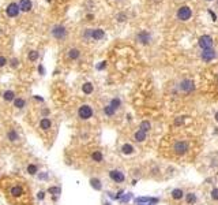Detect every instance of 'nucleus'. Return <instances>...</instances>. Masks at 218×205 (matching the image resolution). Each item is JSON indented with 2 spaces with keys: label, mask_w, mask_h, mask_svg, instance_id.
<instances>
[{
  "label": "nucleus",
  "mask_w": 218,
  "mask_h": 205,
  "mask_svg": "<svg viewBox=\"0 0 218 205\" xmlns=\"http://www.w3.org/2000/svg\"><path fill=\"white\" fill-rule=\"evenodd\" d=\"M51 34L53 39L62 41L64 40L67 37V28L64 25H62V23H57V25H53L51 28Z\"/></svg>",
  "instance_id": "obj_1"
},
{
  "label": "nucleus",
  "mask_w": 218,
  "mask_h": 205,
  "mask_svg": "<svg viewBox=\"0 0 218 205\" xmlns=\"http://www.w3.org/2000/svg\"><path fill=\"white\" fill-rule=\"evenodd\" d=\"M93 115H94V111H93V108L90 107L89 104L80 105L79 110H78V116H79L82 121H89Z\"/></svg>",
  "instance_id": "obj_2"
},
{
  "label": "nucleus",
  "mask_w": 218,
  "mask_h": 205,
  "mask_svg": "<svg viewBox=\"0 0 218 205\" xmlns=\"http://www.w3.org/2000/svg\"><path fill=\"white\" fill-rule=\"evenodd\" d=\"M177 19L179 20H188L192 17V11L188 6H181V7L177 10Z\"/></svg>",
  "instance_id": "obj_3"
},
{
  "label": "nucleus",
  "mask_w": 218,
  "mask_h": 205,
  "mask_svg": "<svg viewBox=\"0 0 218 205\" xmlns=\"http://www.w3.org/2000/svg\"><path fill=\"white\" fill-rule=\"evenodd\" d=\"M5 14H7V17H10V18H16V17L21 14L18 3H15V2L10 3V4L5 7Z\"/></svg>",
  "instance_id": "obj_4"
},
{
  "label": "nucleus",
  "mask_w": 218,
  "mask_h": 205,
  "mask_svg": "<svg viewBox=\"0 0 218 205\" xmlns=\"http://www.w3.org/2000/svg\"><path fill=\"white\" fill-rule=\"evenodd\" d=\"M199 47L202 49H210L213 48V39H211V36H209V34H203V36L199 37Z\"/></svg>",
  "instance_id": "obj_5"
},
{
  "label": "nucleus",
  "mask_w": 218,
  "mask_h": 205,
  "mask_svg": "<svg viewBox=\"0 0 218 205\" xmlns=\"http://www.w3.org/2000/svg\"><path fill=\"white\" fill-rule=\"evenodd\" d=\"M136 41L143 44V45H147V44L152 41V34H150L147 30H141L138 34H136Z\"/></svg>",
  "instance_id": "obj_6"
},
{
  "label": "nucleus",
  "mask_w": 218,
  "mask_h": 205,
  "mask_svg": "<svg viewBox=\"0 0 218 205\" xmlns=\"http://www.w3.org/2000/svg\"><path fill=\"white\" fill-rule=\"evenodd\" d=\"M109 178L116 183H123L124 179H126L124 174L121 171H119V170H112V171H109Z\"/></svg>",
  "instance_id": "obj_7"
},
{
  "label": "nucleus",
  "mask_w": 218,
  "mask_h": 205,
  "mask_svg": "<svg viewBox=\"0 0 218 205\" xmlns=\"http://www.w3.org/2000/svg\"><path fill=\"white\" fill-rule=\"evenodd\" d=\"M105 39V30L101 28L97 29H91V34H90V40H94V41H100Z\"/></svg>",
  "instance_id": "obj_8"
},
{
  "label": "nucleus",
  "mask_w": 218,
  "mask_h": 205,
  "mask_svg": "<svg viewBox=\"0 0 218 205\" xmlns=\"http://www.w3.org/2000/svg\"><path fill=\"white\" fill-rule=\"evenodd\" d=\"M10 194H11V197H14V198H21L25 196V190H23V187L21 184H14L10 189Z\"/></svg>",
  "instance_id": "obj_9"
},
{
  "label": "nucleus",
  "mask_w": 218,
  "mask_h": 205,
  "mask_svg": "<svg viewBox=\"0 0 218 205\" xmlns=\"http://www.w3.org/2000/svg\"><path fill=\"white\" fill-rule=\"evenodd\" d=\"M180 89L185 93H190L195 89V85H194V82L191 80H184V81H181V84H180Z\"/></svg>",
  "instance_id": "obj_10"
},
{
  "label": "nucleus",
  "mask_w": 218,
  "mask_h": 205,
  "mask_svg": "<svg viewBox=\"0 0 218 205\" xmlns=\"http://www.w3.org/2000/svg\"><path fill=\"white\" fill-rule=\"evenodd\" d=\"M18 6H19L21 13H29V11H31L33 3H31V0H19Z\"/></svg>",
  "instance_id": "obj_11"
},
{
  "label": "nucleus",
  "mask_w": 218,
  "mask_h": 205,
  "mask_svg": "<svg viewBox=\"0 0 218 205\" xmlns=\"http://www.w3.org/2000/svg\"><path fill=\"white\" fill-rule=\"evenodd\" d=\"M200 58H202L203 62H210V60H213L214 58H216V52H214L213 48H210V49H203V52H202V55H200Z\"/></svg>",
  "instance_id": "obj_12"
},
{
  "label": "nucleus",
  "mask_w": 218,
  "mask_h": 205,
  "mask_svg": "<svg viewBox=\"0 0 218 205\" xmlns=\"http://www.w3.org/2000/svg\"><path fill=\"white\" fill-rule=\"evenodd\" d=\"M173 149H174V152H176L177 155H183V153H185V152L188 151V145L185 142H176L174 144V146H173Z\"/></svg>",
  "instance_id": "obj_13"
},
{
  "label": "nucleus",
  "mask_w": 218,
  "mask_h": 205,
  "mask_svg": "<svg viewBox=\"0 0 218 205\" xmlns=\"http://www.w3.org/2000/svg\"><path fill=\"white\" fill-rule=\"evenodd\" d=\"M40 129L44 131H48L52 129V121L49 118H42L41 121H40Z\"/></svg>",
  "instance_id": "obj_14"
},
{
  "label": "nucleus",
  "mask_w": 218,
  "mask_h": 205,
  "mask_svg": "<svg viewBox=\"0 0 218 205\" xmlns=\"http://www.w3.org/2000/svg\"><path fill=\"white\" fill-rule=\"evenodd\" d=\"M7 140L10 142H16L19 140V134L16 133L14 129H10V130L7 131Z\"/></svg>",
  "instance_id": "obj_15"
},
{
  "label": "nucleus",
  "mask_w": 218,
  "mask_h": 205,
  "mask_svg": "<svg viewBox=\"0 0 218 205\" xmlns=\"http://www.w3.org/2000/svg\"><path fill=\"white\" fill-rule=\"evenodd\" d=\"M15 97H16V95H15V92H14V90H5V92L3 93V100L7 101V102L14 101V100H15Z\"/></svg>",
  "instance_id": "obj_16"
},
{
  "label": "nucleus",
  "mask_w": 218,
  "mask_h": 205,
  "mask_svg": "<svg viewBox=\"0 0 218 205\" xmlns=\"http://www.w3.org/2000/svg\"><path fill=\"white\" fill-rule=\"evenodd\" d=\"M68 59H71V60H77V59H79V56H80V51L78 48H71V49H68Z\"/></svg>",
  "instance_id": "obj_17"
},
{
  "label": "nucleus",
  "mask_w": 218,
  "mask_h": 205,
  "mask_svg": "<svg viewBox=\"0 0 218 205\" xmlns=\"http://www.w3.org/2000/svg\"><path fill=\"white\" fill-rule=\"evenodd\" d=\"M93 90H94V86H93L91 82H85L82 85V92L85 95H90V93H93Z\"/></svg>",
  "instance_id": "obj_18"
},
{
  "label": "nucleus",
  "mask_w": 218,
  "mask_h": 205,
  "mask_svg": "<svg viewBox=\"0 0 218 205\" xmlns=\"http://www.w3.org/2000/svg\"><path fill=\"white\" fill-rule=\"evenodd\" d=\"M14 107L18 108V110H22V108H25V107H26L25 99H22V97H15V100H14Z\"/></svg>",
  "instance_id": "obj_19"
},
{
  "label": "nucleus",
  "mask_w": 218,
  "mask_h": 205,
  "mask_svg": "<svg viewBox=\"0 0 218 205\" xmlns=\"http://www.w3.org/2000/svg\"><path fill=\"white\" fill-rule=\"evenodd\" d=\"M109 105H110V107H112L115 111H117L119 108L121 107V100H120L119 97H113L112 100L109 101Z\"/></svg>",
  "instance_id": "obj_20"
},
{
  "label": "nucleus",
  "mask_w": 218,
  "mask_h": 205,
  "mask_svg": "<svg viewBox=\"0 0 218 205\" xmlns=\"http://www.w3.org/2000/svg\"><path fill=\"white\" fill-rule=\"evenodd\" d=\"M134 138H135V141L138 142H143L145 140H146V133L142 130H138L135 134H134Z\"/></svg>",
  "instance_id": "obj_21"
},
{
  "label": "nucleus",
  "mask_w": 218,
  "mask_h": 205,
  "mask_svg": "<svg viewBox=\"0 0 218 205\" xmlns=\"http://www.w3.org/2000/svg\"><path fill=\"white\" fill-rule=\"evenodd\" d=\"M38 58H40V52L38 51H36V49H31V51H29L27 59L30 60V62H36Z\"/></svg>",
  "instance_id": "obj_22"
},
{
  "label": "nucleus",
  "mask_w": 218,
  "mask_h": 205,
  "mask_svg": "<svg viewBox=\"0 0 218 205\" xmlns=\"http://www.w3.org/2000/svg\"><path fill=\"white\" fill-rule=\"evenodd\" d=\"M91 159L94 160L95 163H101L104 160V156H102V153H101L100 151H94L91 153Z\"/></svg>",
  "instance_id": "obj_23"
},
{
  "label": "nucleus",
  "mask_w": 218,
  "mask_h": 205,
  "mask_svg": "<svg viewBox=\"0 0 218 205\" xmlns=\"http://www.w3.org/2000/svg\"><path fill=\"white\" fill-rule=\"evenodd\" d=\"M121 152H123L124 155H131L134 152V146L130 145V144H124V145L121 146Z\"/></svg>",
  "instance_id": "obj_24"
},
{
  "label": "nucleus",
  "mask_w": 218,
  "mask_h": 205,
  "mask_svg": "<svg viewBox=\"0 0 218 205\" xmlns=\"http://www.w3.org/2000/svg\"><path fill=\"white\" fill-rule=\"evenodd\" d=\"M102 111H104V114H105V116H109V118H110V116H113V115H115V114H116V111L113 110V108L110 107L109 104H108V105H105Z\"/></svg>",
  "instance_id": "obj_25"
},
{
  "label": "nucleus",
  "mask_w": 218,
  "mask_h": 205,
  "mask_svg": "<svg viewBox=\"0 0 218 205\" xmlns=\"http://www.w3.org/2000/svg\"><path fill=\"white\" fill-rule=\"evenodd\" d=\"M26 170H27V172H29L30 175H36L37 172H38V167H37L36 164H29Z\"/></svg>",
  "instance_id": "obj_26"
},
{
  "label": "nucleus",
  "mask_w": 218,
  "mask_h": 205,
  "mask_svg": "<svg viewBox=\"0 0 218 205\" xmlns=\"http://www.w3.org/2000/svg\"><path fill=\"white\" fill-rule=\"evenodd\" d=\"M152 129V125H150V122L149 121H143L141 123V130L142 131H145V133H147V131Z\"/></svg>",
  "instance_id": "obj_27"
},
{
  "label": "nucleus",
  "mask_w": 218,
  "mask_h": 205,
  "mask_svg": "<svg viewBox=\"0 0 218 205\" xmlns=\"http://www.w3.org/2000/svg\"><path fill=\"white\" fill-rule=\"evenodd\" d=\"M172 197L176 198V200H180V198L183 197V190H180V189L173 190V192H172Z\"/></svg>",
  "instance_id": "obj_28"
},
{
  "label": "nucleus",
  "mask_w": 218,
  "mask_h": 205,
  "mask_svg": "<svg viewBox=\"0 0 218 205\" xmlns=\"http://www.w3.org/2000/svg\"><path fill=\"white\" fill-rule=\"evenodd\" d=\"M185 200H187L188 204H194V203H196V196L194 194V193H190V194H187Z\"/></svg>",
  "instance_id": "obj_29"
},
{
  "label": "nucleus",
  "mask_w": 218,
  "mask_h": 205,
  "mask_svg": "<svg viewBox=\"0 0 218 205\" xmlns=\"http://www.w3.org/2000/svg\"><path fill=\"white\" fill-rule=\"evenodd\" d=\"M90 34H91V29L87 28L82 32V39L83 40H90Z\"/></svg>",
  "instance_id": "obj_30"
},
{
  "label": "nucleus",
  "mask_w": 218,
  "mask_h": 205,
  "mask_svg": "<svg viewBox=\"0 0 218 205\" xmlns=\"http://www.w3.org/2000/svg\"><path fill=\"white\" fill-rule=\"evenodd\" d=\"M116 19H117V22H126V19H127V14H124V13H119L117 15H116Z\"/></svg>",
  "instance_id": "obj_31"
},
{
  "label": "nucleus",
  "mask_w": 218,
  "mask_h": 205,
  "mask_svg": "<svg viewBox=\"0 0 218 205\" xmlns=\"http://www.w3.org/2000/svg\"><path fill=\"white\" fill-rule=\"evenodd\" d=\"M90 183H91V186L94 187L95 190H100L101 189V183H100V181H98V179H91V181H90Z\"/></svg>",
  "instance_id": "obj_32"
},
{
  "label": "nucleus",
  "mask_w": 218,
  "mask_h": 205,
  "mask_svg": "<svg viewBox=\"0 0 218 205\" xmlns=\"http://www.w3.org/2000/svg\"><path fill=\"white\" fill-rule=\"evenodd\" d=\"M60 192H62V189L60 187H49L48 189V193H51V194H60Z\"/></svg>",
  "instance_id": "obj_33"
},
{
  "label": "nucleus",
  "mask_w": 218,
  "mask_h": 205,
  "mask_svg": "<svg viewBox=\"0 0 218 205\" xmlns=\"http://www.w3.org/2000/svg\"><path fill=\"white\" fill-rule=\"evenodd\" d=\"M10 66L13 67V69H16V67L19 66V59L18 58H13V59L10 60Z\"/></svg>",
  "instance_id": "obj_34"
},
{
  "label": "nucleus",
  "mask_w": 218,
  "mask_h": 205,
  "mask_svg": "<svg viewBox=\"0 0 218 205\" xmlns=\"http://www.w3.org/2000/svg\"><path fill=\"white\" fill-rule=\"evenodd\" d=\"M8 63V60H7V58H4V56H0V67H4L5 64Z\"/></svg>",
  "instance_id": "obj_35"
},
{
  "label": "nucleus",
  "mask_w": 218,
  "mask_h": 205,
  "mask_svg": "<svg viewBox=\"0 0 218 205\" xmlns=\"http://www.w3.org/2000/svg\"><path fill=\"white\" fill-rule=\"evenodd\" d=\"M211 197H213V200H218V189H213V192H211Z\"/></svg>",
  "instance_id": "obj_36"
},
{
  "label": "nucleus",
  "mask_w": 218,
  "mask_h": 205,
  "mask_svg": "<svg viewBox=\"0 0 218 205\" xmlns=\"http://www.w3.org/2000/svg\"><path fill=\"white\" fill-rule=\"evenodd\" d=\"M183 122H184V118H183V116H181V118H177L176 121H174V125H176V126H180V125H181Z\"/></svg>",
  "instance_id": "obj_37"
},
{
  "label": "nucleus",
  "mask_w": 218,
  "mask_h": 205,
  "mask_svg": "<svg viewBox=\"0 0 218 205\" xmlns=\"http://www.w3.org/2000/svg\"><path fill=\"white\" fill-rule=\"evenodd\" d=\"M105 67H106V62L104 60V62H101V64H98V66H97V69H98V70H104Z\"/></svg>",
  "instance_id": "obj_38"
},
{
  "label": "nucleus",
  "mask_w": 218,
  "mask_h": 205,
  "mask_svg": "<svg viewBox=\"0 0 218 205\" xmlns=\"http://www.w3.org/2000/svg\"><path fill=\"white\" fill-rule=\"evenodd\" d=\"M38 73H40L41 75L45 74V69H44V66H42V64H40V66H38Z\"/></svg>",
  "instance_id": "obj_39"
},
{
  "label": "nucleus",
  "mask_w": 218,
  "mask_h": 205,
  "mask_svg": "<svg viewBox=\"0 0 218 205\" xmlns=\"http://www.w3.org/2000/svg\"><path fill=\"white\" fill-rule=\"evenodd\" d=\"M44 194H45V193H44V192H40V193H38V196H37V197H38L40 200H44V197H45V196H44Z\"/></svg>",
  "instance_id": "obj_40"
},
{
  "label": "nucleus",
  "mask_w": 218,
  "mask_h": 205,
  "mask_svg": "<svg viewBox=\"0 0 218 205\" xmlns=\"http://www.w3.org/2000/svg\"><path fill=\"white\" fill-rule=\"evenodd\" d=\"M86 18H87V20H91L93 18H94V15H93V14H87Z\"/></svg>",
  "instance_id": "obj_41"
},
{
  "label": "nucleus",
  "mask_w": 218,
  "mask_h": 205,
  "mask_svg": "<svg viewBox=\"0 0 218 205\" xmlns=\"http://www.w3.org/2000/svg\"><path fill=\"white\" fill-rule=\"evenodd\" d=\"M49 114V110H46V108H44L42 110V115H45V118H46V115Z\"/></svg>",
  "instance_id": "obj_42"
},
{
  "label": "nucleus",
  "mask_w": 218,
  "mask_h": 205,
  "mask_svg": "<svg viewBox=\"0 0 218 205\" xmlns=\"http://www.w3.org/2000/svg\"><path fill=\"white\" fill-rule=\"evenodd\" d=\"M209 13H210V15H211V18H213V20H216L217 19V17H216V14L213 13V11H209Z\"/></svg>",
  "instance_id": "obj_43"
},
{
  "label": "nucleus",
  "mask_w": 218,
  "mask_h": 205,
  "mask_svg": "<svg viewBox=\"0 0 218 205\" xmlns=\"http://www.w3.org/2000/svg\"><path fill=\"white\" fill-rule=\"evenodd\" d=\"M130 197H131L130 194H128V196H126V197H123V201H124V203H126V201H128V200H130Z\"/></svg>",
  "instance_id": "obj_44"
},
{
  "label": "nucleus",
  "mask_w": 218,
  "mask_h": 205,
  "mask_svg": "<svg viewBox=\"0 0 218 205\" xmlns=\"http://www.w3.org/2000/svg\"><path fill=\"white\" fill-rule=\"evenodd\" d=\"M216 121H217V122H218V112H217V114H216Z\"/></svg>",
  "instance_id": "obj_45"
},
{
  "label": "nucleus",
  "mask_w": 218,
  "mask_h": 205,
  "mask_svg": "<svg viewBox=\"0 0 218 205\" xmlns=\"http://www.w3.org/2000/svg\"><path fill=\"white\" fill-rule=\"evenodd\" d=\"M52 2V0H46V3H51Z\"/></svg>",
  "instance_id": "obj_46"
},
{
  "label": "nucleus",
  "mask_w": 218,
  "mask_h": 205,
  "mask_svg": "<svg viewBox=\"0 0 218 205\" xmlns=\"http://www.w3.org/2000/svg\"><path fill=\"white\" fill-rule=\"evenodd\" d=\"M217 6H218V0H217Z\"/></svg>",
  "instance_id": "obj_47"
},
{
  "label": "nucleus",
  "mask_w": 218,
  "mask_h": 205,
  "mask_svg": "<svg viewBox=\"0 0 218 205\" xmlns=\"http://www.w3.org/2000/svg\"><path fill=\"white\" fill-rule=\"evenodd\" d=\"M207 2H211V0H207Z\"/></svg>",
  "instance_id": "obj_48"
},
{
  "label": "nucleus",
  "mask_w": 218,
  "mask_h": 205,
  "mask_svg": "<svg viewBox=\"0 0 218 205\" xmlns=\"http://www.w3.org/2000/svg\"><path fill=\"white\" fill-rule=\"evenodd\" d=\"M217 80H218V77H217Z\"/></svg>",
  "instance_id": "obj_49"
}]
</instances>
